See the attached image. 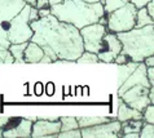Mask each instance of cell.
<instances>
[{"mask_svg":"<svg viewBox=\"0 0 154 138\" xmlns=\"http://www.w3.org/2000/svg\"><path fill=\"white\" fill-rule=\"evenodd\" d=\"M0 138H3V128H0Z\"/></svg>","mask_w":154,"mask_h":138,"instance_id":"cell-43","label":"cell"},{"mask_svg":"<svg viewBox=\"0 0 154 138\" xmlns=\"http://www.w3.org/2000/svg\"><path fill=\"white\" fill-rule=\"evenodd\" d=\"M32 36L30 41L36 43L52 61L75 59L84 52L79 30L70 23L62 22L49 14L30 22Z\"/></svg>","mask_w":154,"mask_h":138,"instance_id":"cell-1","label":"cell"},{"mask_svg":"<svg viewBox=\"0 0 154 138\" xmlns=\"http://www.w3.org/2000/svg\"><path fill=\"white\" fill-rule=\"evenodd\" d=\"M18 124H16L12 128H4L3 129V137L4 138H30L31 137V127L32 122L29 119H18Z\"/></svg>","mask_w":154,"mask_h":138,"instance_id":"cell-12","label":"cell"},{"mask_svg":"<svg viewBox=\"0 0 154 138\" xmlns=\"http://www.w3.org/2000/svg\"><path fill=\"white\" fill-rule=\"evenodd\" d=\"M141 112H143V119L145 120V123L154 124V106H153V103H149Z\"/></svg>","mask_w":154,"mask_h":138,"instance_id":"cell-24","label":"cell"},{"mask_svg":"<svg viewBox=\"0 0 154 138\" xmlns=\"http://www.w3.org/2000/svg\"><path fill=\"white\" fill-rule=\"evenodd\" d=\"M44 56V52L36 43L29 41L23 52V61L25 63H39L42 57Z\"/></svg>","mask_w":154,"mask_h":138,"instance_id":"cell-13","label":"cell"},{"mask_svg":"<svg viewBox=\"0 0 154 138\" xmlns=\"http://www.w3.org/2000/svg\"><path fill=\"white\" fill-rule=\"evenodd\" d=\"M139 133H140V138H153L154 137V125L150 123H144Z\"/></svg>","mask_w":154,"mask_h":138,"instance_id":"cell-23","label":"cell"},{"mask_svg":"<svg viewBox=\"0 0 154 138\" xmlns=\"http://www.w3.org/2000/svg\"><path fill=\"white\" fill-rule=\"evenodd\" d=\"M146 77L150 85L153 87L154 85V67H146Z\"/></svg>","mask_w":154,"mask_h":138,"instance_id":"cell-29","label":"cell"},{"mask_svg":"<svg viewBox=\"0 0 154 138\" xmlns=\"http://www.w3.org/2000/svg\"><path fill=\"white\" fill-rule=\"evenodd\" d=\"M11 63H14V59L9 53V50L0 46V66L2 64H11Z\"/></svg>","mask_w":154,"mask_h":138,"instance_id":"cell-25","label":"cell"},{"mask_svg":"<svg viewBox=\"0 0 154 138\" xmlns=\"http://www.w3.org/2000/svg\"><path fill=\"white\" fill-rule=\"evenodd\" d=\"M52 62H53L52 59H51L47 54H44V56L42 57V59H40V62H39V63H52Z\"/></svg>","mask_w":154,"mask_h":138,"instance_id":"cell-37","label":"cell"},{"mask_svg":"<svg viewBox=\"0 0 154 138\" xmlns=\"http://www.w3.org/2000/svg\"><path fill=\"white\" fill-rule=\"evenodd\" d=\"M148 25H154V18L149 16V13L145 7H141L136 12V22H135V27H144Z\"/></svg>","mask_w":154,"mask_h":138,"instance_id":"cell-17","label":"cell"},{"mask_svg":"<svg viewBox=\"0 0 154 138\" xmlns=\"http://www.w3.org/2000/svg\"><path fill=\"white\" fill-rule=\"evenodd\" d=\"M128 2L132 3L139 9V8H141V7H145V5H146V3L150 2V0H128Z\"/></svg>","mask_w":154,"mask_h":138,"instance_id":"cell-31","label":"cell"},{"mask_svg":"<svg viewBox=\"0 0 154 138\" xmlns=\"http://www.w3.org/2000/svg\"><path fill=\"white\" fill-rule=\"evenodd\" d=\"M149 90H150V87H145L143 84H136L134 87L125 90L119 97L126 105L132 107V109L143 111L150 103Z\"/></svg>","mask_w":154,"mask_h":138,"instance_id":"cell-7","label":"cell"},{"mask_svg":"<svg viewBox=\"0 0 154 138\" xmlns=\"http://www.w3.org/2000/svg\"><path fill=\"white\" fill-rule=\"evenodd\" d=\"M122 50V44L119 41V39L117 38V35L113 32H108L102 38V43H101V48L98 50L97 58L98 61L105 62V63H112L114 62L115 57L121 53Z\"/></svg>","mask_w":154,"mask_h":138,"instance_id":"cell-9","label":"cell"},{"mask_svg":"<svg viewBox=\"0 0 154 138\" xmlns=\"http://www.w3.org/2000/svg\"><path fill=\"white\" fill-rule=\"evenodd\" d=\"M61 130L60 120H36L31 127V137L34 138H56Z\"/></svg>","mask_w":154,"mask_h":138,"instance_id":"cell-10","label":"cell"},{"mask_svg":"<svg viewBox=\"0 0 154 138\" xmlns=\"http://www.w3.org/2000/svg\"><path fill=\"white\" fill-rule=\"evenodd\" d=\"M84 2H88V3H97V2H100V0H84Z\"/></svg>","mask_w":154,"mask_h":138,"instance_id":"cell-42","label":"cell"},{"mask_svg":"<svg viewBox=\"0 0 154 138\" xmlns=\"http://www.w3.org/2000/svg\"><path fill=\"white\" fill-rule=\"evenodd\" d=\"M139 62H127V63H123V64H119V79H118V83L121 85L123 81H125L128 76L132 74V71L135 70V67L137 66Z\"/></svg>","mask_w":154,"mask_h":138,"instance_id":"cell-19","label":"cell"},{"mask_svg":"<svg viewBox=\"0 0 154 138\" xmlns=\"http://www.w3.org/2000/svg\"><path fill=\"white\" fill-rule=\"evenodd\" d=\"M49 2V5L52 7V5H56V4H58V3H61L62 0H48Z\"/></svg>","mask_w":154,"mask_h":138,"instance_id":"cell-40","label":"cell"},{"mask_svg":"<svg viewBox=\"0 0 154 138\" xmlns=\"http://www.w3.org/2000/svg\"><path fill=\"white\" fill-rule=\"evenodd\" d=\"M57 137L58 138H82V134H80V128L60 132L57 134Z\"/></svg>","mask_w":154,"mask_h":138,"instance_id":"cell-26","label":"cell"},{"mask_svg":"<svg viewBox=\"0 0 154 138\" xmlns=\"http://www.w3.org/2000/svg\"><path fill=\"white\" fill-rule=\"evenodd\" d=\"M39 18V16H38V9L35 7H30V12H29V21L30 22H32V21H36Z\"/></svg>","mask_w":154,"mask_h":138,"instance_id":"cell-28","label":"cell"},{"mask_svg":"<svg viewBox=\"0 0 154 138\" xmlns=\"http://www.w3.org/2000/svg\"><path fill=\"white\" fill-rule=\"evenodd\" d=\"M149 100H150V103H154V87H150V90H149Z\"/></svg>","mask_w":154,"mask_h":138,"instance_id":"cell-39","label":"cell"},{"mask_svg":"<svg viewBox=\"0 0 154 138\" xmlns=\"http://www.w3.org/2000/svg\"><path fill=\"white\" fill-rule=\"evenodd\" d=\"M51 14V7L49 8H42V9H38V16L39 18H43V17H47Z\"/></svg>","mask_w":154,"mask_h":138,"instance_id":"cell-33","label":"cell"},{"mask_svg":"<svg viewBox=\"0 0 154 138\" xmlns=\"http://www.w3.org/2000/svg\"><path fill=\"white\" fill-rule=\"evenodd\" d=\"M106 26L100 22H95L91 25H87L79 30V34L82 36L83 48L87 52L92 53H98L101 48L102 38L106 34Z\"/></svg>","mask_w":154,"mask_h":138,"instance_id":"cell-6","label":"cell"},{"mask_svg":"<svg viewBox=\"0 0 154 138\" xmlns=\"http://www.w3.org/2000/svg\"><path fill=\"white\" fill-rule=\"evenodd\" d=\"M104 2H105V0H100V3H101V4H104Z\"/></svg>","mask_w":154,"mask_h":138,"instance_id":"cell-44","label":"cell"},{"mask_svg":"<svg viewBox=\"0 0 154 138\" xmlns=\"http://www.w3.org/2000/svg\"><path fill=\"white\" fill-rule=\"evenodd\" d=\"M143 124H144L143 119H132V120L123 122L119 136H125L127 133H139L141 127H143Z\"/></svg>","mask_w":154,"mask_h":138,"instance_id":"cell-15","label":"cell"},{"mask_svg":"<svg viewBox=\"0 0 154 138\" xmlns=\"http://www.w3.org/2000/svg\"><path fill=\"white\" fill-rule=\"evenodd\" d=\"M115 35L122 44L121 54L128 62H143L146 57L154 54V25L134 27Z\"/></svg>","mask_w":154,"mask_h":138,"instance_id":"cell-3","label":"cell"},{"mask_svg":"<svg viewBox=\"0 0 154 138\" xmlns=\"http://www.w3.org/2000/svg\"><path fill=\"white\" fill-rule=\"evenodd\" d=\"M122 123L119 120H109L106 123L92 127L80 128L82 138H117L119 137Z\"/></svg>","mask_w":154,"mask_h":138,"instance_id":"cell-8","label":"cell"},{"mask_svg":"<svg viewBox=\"0 0 154 138\" xmlns=\"http://www.w3.org/2000/svg\"><path fill=\"white\" fill-rule=\"evenodd\" d=\"M58 120H60V123H61V130L60 132L79 128L78 122H76V118H74V116H62V118H60Z\"/></svg>","mask_w":154,"mask_h":138,"instance_id":"cell-20","label":"cell"},{"mask_svg":"<svg viewBox=\"0 0 154 138\" xmlns=\"http://www.w3.org/2000/svg\"><path fill=\"white\" fill-rule=\"evenodd\" d=\"M143 62L145 63V66H146V67H154V54H153V56H149V57H146Z\"/></svg>","mask_w":154,"mask_h":138,"instance_id":"cell-35","label":"cell"},{"mask_svg":"<svg viewBox=\"0 0 154 138\" xmlns=\"http://www.w3.org/2000/svg\"><path fill=\"white\" fill-rule=\"evenodd\" d=\"M110 119L106 118V116H80V118L76 119V122H78L79 128H87V127L96 125V124L106 123Z\"/></svg>","mask_w":154,"mask_h":138,"instance_id":"cell-16","label":"cell"},{"mask_svg":"<svg viewBox=\"0 0 154 138\" xmlns=\"http://www.w3.org/2000/svg\"><path fill=\"white\" fill-rule=\"evenodd\" d=\"M145 8H146V10H148V13H149V16L154 18V2H153V0L148 2V3H146V5H145Z\"/></svg>","mask_w":154,"mask_h":138,"instance_id":"cell-34","label":"cell"},{"mask_svg":"<svg viewBox=\"0 0 154 138\" xmlns=\"http://www.w3.org/2000/svg\"><path fill=\"white\" fill-rule=\"evenodd\" d=\"M126 3H128V0H105L104 4H102L105 14H109V13H112L113 10L123 7Z\"/></svg>","mask_w":154,"mask_h":138,"instance_id":"cell-21","label":"cell"},{"mask_svg":"<svg viewBox=\"0 0 154 138\" xmlns=\"http://www.w3.org/2000/svg\"><path fill=\"white\" fill-rule=\"evenodd\" d=\"M23 0H0V23H7L25 5Z\"/></svg>","mask_w":154,"mask_h":138,"instance_id":"cell-11","label":"cell"},{"mask_svg":"<svg viewBox=\"0 0 154 138\" xmlns=\"http://www.w3.org/2000/svg\"><path fill=\"white\" fill-rule=\"evenodd\" d=\"M23 2L25 3H26V4H30V5H35V2H36V0H23Z\"/></svg>","mask_w":154,"mask_h":138,"instance_id":"cell-41","label":"cell"},{"mask_svg":"<svg viewBox=\"0 0 154 138\" xmlns=\"http://www.w3.org/2000/svg\"><path fill=\"white\" fill-rule=\"evenodd\" d=\"M11 120L12 118H9V116H0V128H5L8 124H11Z\"/></svg>","mask_w":154,"mask_h":138,"instance_id":"cell-32","label":"cell"},{"mask_svg":"<svg viewBox=\"0 0 154 138\" xmlns=\"http://www.w3.org/2000/svg\"><path fill=\"white\" fill-rule=\"evenodd\" d=\"M29 41H23V43H18V44H11L8 50H9V53L12 54V57H13L14 62L17 63H25L23 61V52H25V48H26Z\"/></svg>","mask_w":154,"mask_h":138,"instance_id":"cell-18","label":"cell"},{"mask_svg":"<svg viewBox=\"0 0 154 138\" xmlns=\"http://www.w3.org/2000/svg\"><path fill=\"white\" fill-rule=\"evenodd\" d=\"M117 120H119L121 123L127 122V120H132V119H143V112L139 110H135L126 105L125 102L121 100L119 102V107H118V114H117Z\"/></svg>","mask_w":154,"mask_h":138,"instance_id":"cell-14","label":"cell"},{"mask_svg":"<svg viewBox=\"0 0 154 138\" xmlns=\"http://www.w3.org/2000/svg\"><path fill=\"white\" fill-rule=\"evenodd\" d=\"M9 45H11V41H9V39H8L7 30H5V27H4V25L0 23V46L8 49Z\"/></svg>","mask_w":154,"mask_h":138,"instance_id":"cell-27","label":"cell"},{"mask_svg":"<svg viewBox=\"0 0 154 138\" xmlns=\"http://www.w3.org/2000/svg\"><path fill=\"white\" fill-rule=\"evenodd\" d=\"M30 4H25L23 8L12 18L9 22L3 23L7 30L8 39L11 44H18V43L30 41L32 36V28L29 21Z\"/></svg>","mask_w":154,"mask_h":138,"instance_id":"cell-4","label":"cell"},{"mask_svg":"<svg viewBox=\"0 0 154 138\" xmlns=\"http://www.w3.org/2000/svg\"><path fill=\"white\" fill-rule=\"evenodd\" d=\"M75 62L76 63H97L98 62V58H97V54L96 53H92V52L84 50L83 53L75 59Z\"/></svg>","mask_w":154,"mask_h":138,"instance_id":"cell-22","label":"cell"},{"mask_svg":"<svg viewBox=\"0 0 154 138\" xmlns=\"http://www.w3.org/2000/svg\"><path fill=\"white\" fill-rule=\"evenodd\" d=\"M53 92H54V85H53V83H48V85H47V94H48V96H52Z\"/></svg>","mask_w":154,"mask_h":138,"instance_id":"cell-36","label":"cell"},{"mask_svg":"<svg viewBox=\"0 0 154 138\" xmlns=\"http://www.w3.org/2000/svg\"><path fill=\"white\" fill-rule=\"evenodd\" d=\"M51 14L80 30L87 25L98 22V20L105 16V12L100 2L88 3L84 0H62L61 3L51 7Z\"/></svg>","mask_w":154,"mask_h":138,"instance_id":"cell-2","label":"cell"},{"mask_svg":"<svg viewBox=\"0 0 154 138\" xmlns=\"http://www.w3.org/2000/svg\"><path fill=\"white\" fill-rule=\"evenodd\" d=\"M42 88H43V85L40 83H36V85H35V94L36 96H40L42 94Z\"/></svg>","mask_w":154,"mask_h":138,"instance_id":"cell-38","label":"cell"},{"mask_svg":"<svg viewBox=\"0 0 154 138\" xmlns=\"http://www.w3.org/2000/svg\"><path fill=\"white\" fill-rule=\"evenodd\" d=\"M36 8V9H42V8H49V2L48 0H36L35 2V5H34Z\"/></svg>","mask_w":154,"mask_h":138,"instance_id":"cell-30","label":"cell"},{"mask_svg":"<svg viewBox=\"0 0 154 138\" xmlns=\"http://www.w3.org/2000/svg\"><path fill=\"white\" fill-rule=\"evenodd\" d=\"M136 12H137V8L130 2L113 10L106 17V30L109 32L118 34L134 28L136 22Z\"/></svg>","mask_w":154,"mask_h":138,"instance_id":"cell-5","label":"cell"}]
</instances>
